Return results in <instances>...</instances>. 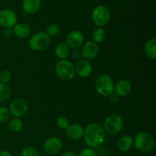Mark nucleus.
I'll return each instance as SVG.
<instances>
[{
  "label": "nucleus",
  "instance_id": "5701e85b",
  "mask_svg": "<svg viewBox=\"0 0 156 156\" xmlns=\"http://www.w3.org/2000/svg\"><path fill=\"white\" fill-rule=\"evenodd\" d=\"M9 128L12 132H20L23 128V122L20 118H15L10 120L9 123Z\"/></svg>",
  "mask_w": 156,
  "mask_h": 156
},
{
  "label": "nucleus",
  "instance_id": "39448f33",
  "mask_svg": "<svg viewBox=\"0 0 156 156\" xmlns=\"http://www.w3.org/2000/svg\"><path fill=\"white\" fill-rule=\"evenodd\" d=\"M123 120L120 115L117 114H111L105 119L103 128L106 134L115 136L122 130L123 127Z\"/></svg>",
  "mask_w": 156,
  "mask_h": 156
},
{
  "label": "nucleus",
  "instance_id": "cd10ccee",
  "mask_svg": "<svg viewBox=\"0 0 156 156\" xmlns=\"http://www.w3.org/2000/svg\"><path fill=\"white\" fill-rule=\"evenodd\" d=\"M12 79V74L9 70H2L0 73V82L3 84H7Z\"/></svg>",
  "mask_w": 156,
  "mask_h": 156
},
{
  "label": "nucleus",
  "instance_id": "f8f14e48",
  "mask_svg": "<svg viewBox=\"0 0 156 156\" xmlns=\"http://www.w3.org/2000/svg\"><path fill=\"white\" fill-rule=\"evenodd\" d=\"M81 53L83 59L88 61L95 59L99 53L98 44H95L92 41H88L83 44Z\"/></svg>",
  "mask_w": 156,
  "mask_h": 156
},
{
  "label": "nucleus",
  "instance_id": "7c9ffc66",
  "mask_svg": "<svg viewBox=\"0 0 156 156\" xmlns=\"http://www.w3.org/2000/svg\"><path fill=\"white\" fill-rule=\"evenodd\" d=\"M2 34H3V35H4L5 37H6V38L12 37L14 35L13 29H12V28H5L4 30H3Z\"/></svg>",
  "mask_w": 156,
  "mask_h": 156
},
{
  "label": "nucleus",
  "instance_id": "4be33fe9",
  "mask_svg": "<svg viewBox=\"0 0 156 156\" xmlns=\"http://www.w3.org/2000/svg\"><path fill=\"white\" fill-rule=\"evenodd\" d=\"M11 89L6 84L0 82V103L8 101L11 98Z\"/></svg>",
  "mask_w": 156,
  "mask_h": 156
},
{
  "label": "nucleus",
  "instance_id": "7ed1b4c3",
  "mask_svg": "<svg viewBox=\"0 0 156 156\" xmlns=\"http://www.w3.org/2000/svg\"><path fill=\"white\" fill-rule=\"evenodd\" d=\"M94 88L99 94L104 97H108L114 93V81L108 75H100L96 79L94 82Z\"/></svg>",
  "mask_w": 156,
  "mask_h": 156
},
{
  "label": "nucleus",
  "instance_id": "473e14b6",
  "mask_svg": "<svg viewBox=\"0 0 156 156\" xmlns=\"http://www.w3.org/2000/svg\"><path fill=\"white\" fill-rule=\"evenodd\" d=\"M61 156H78L74 152H72V151H67V152H64Z\"/></svg>",
  "mask_w": 156,
  "mask_h": 156
},
{
  "label": "nucleus",
  "instance_id": "aec40b11",
  "mask_svg": "<svg viewBox=\"0 0 156 156\" xmlns=\"http://www.w3.org/2000/svg\"><path fill=\"white\" fill-rule=\"evenodd\" d=\"M145 53H146V56L149 58V59H155L156 58V39L155 38H151V39L148 40L146 41V44H145Z\"/></svg>",
  "mask_w": 156,
  "mask_h": 156
},
{
  "label": "nucleus",
  "instance_id": "a211bd4d",
  "mask_svg": "<svg viewBox=\"0 0 156 156\" xmlns=\"http://www.w3.org/2000/svg\"><path fill=\"white\" fill-rule=\"evenodd\" d=\"M133 146V138L130 136H124L121 137L117 142V148L123 152H128Z\"/></svg>",
  "mask_w": 156,
  "mask_h": 156
},
{
  "label": "nucleus",
  "instance_id": "bb28decb",
  "mask_svg": "<svg viewBox=\"0 0 156 156\" xmlns=\"http://www.w3.org/2000/svg\"><path fill=\"white\" fill-rule=\"evenodd\" d=\"M56 125L58 127L61 129H66L69 126V121L68 119L65 117H59L56 120Z\"/></svg>",
  "mask_w": 156,
  "mask_h": 156
},
{
  "label": "nucleus",
  "instance_id": "c756f323",
  "mask_svg": "<svg viewBox=\"0 0 156 156\" xmlns=\"http://www.w3.org/2000/svg\"><path fill=\"white\" fill-rule=\"evenodd\" d=\"M72 57L73 59L78 61L80 59H82V53L79 50H73V52L72 53Z\"/></svg>",
  "mask_w": 156,
  "mask_h": 156
},
{
  "label": "nucleus",
  "instance_id": "20e7f679",
  "mask_svg": "<svg viewBox=\"0 0 156 156\" xmlns=\"http://www.w3.org/2000/svg\"><path fill=\"white\" fill-rule=\"evenodd\" d=\"M56 74L59 79L64 81H70L76 76L74 64L68 59L59 61L55 66Z\"/></svg>",
  "mask_w": 156,
  "mask_h": 156
},
{
  "label": "nucleus",
  "instance_id": "2eb2a0df",
  "mask_svg": "<svg viewBox=\"0 0 156 156\" xmlns=\"http://www.w3.org/2000/svg\"><path fill=\"white\" fill-rule=\"evenodd\" d=\"M66 134L69 140L76 141V140H79L83 138L84 129L79 124H76V123L70 124L66 129Z\"/></svg>",
  "mask_w": 156,
  "mask_h": 156
},
{
  "label": "nucleus",
  "instance_id": "6ab92c4d",
  "mask_svg": "<svg viewBox=\"0 0 156 156\" xmlns=\"http://www.w3.org/2000/svg\"><path fill=\"white\" fill-rule=\"evenodd\" d=\"M70 50H71L66 43L61 42L56 46L55 53L59 59L62 60V59H67V58L69 56Z\"/></svg>",
  "mask_w": 156,
  "mask_h": 156
},
{
  "label": "nucleus",
  "instance_id": "c85d7f7f",
  "mask_svg": "<svg viewBox=\"0 0 156 156\" xmlns=\"http://www.w3.org/2000/svg\"><path fill=\"white\" fill-rule=\"evenodd\" d=\"M79 156H97V153H96V152L94 151V149L87 147L81 151Z\"/></svg>",
  "mask_w": 156,
  "mask_h": 156
},
{
  "label": "nucleus",
  "instance_id": "f03ea898",
  "mask_svg": "<svg viewBox=\"0 0 156 156\" xmlns=\"http://www.w3.org/2000/svg\"><path fill=\"white\" fill-rule=\"evenodd\" d=\"M133 145L136 149L143 153L150 152L153 149L155 142L152 136L148 132H140L133 138Z\"/></svg>",
  "mask_w": 156,
  "mask_h": 156
},
{
  "label": "nucleus",
  "instance_id": "dca6fc26",
  "mask_svg": "<svg viewBox=\"0 0 156 156\" xmlns=\"http://www.w3.org/2000/svg\"><path fill=\"white\" fill-rule=\"evenodd\" d=\"M14 35L17 37L24 38L28 37L31 34V27L26 23H18L14 26Z\"/></svg>",
  "mask_w": 156,
  "mask_h": 156
},
{
  "label": "nucleus",
  "instance_id": "423d86ee",
  "mask_svg": "<svg viewBox=\"0 0 156 156\" xmlns=\"http://www.w3.org/2000/svg\"><path fill=\"white\" fill-rule=\"evenodd\" d=\"M50 37L45 32H38L29 40L28 46L34 51H43L49 47Z\"/></svg>",
  "mask_w": 156,
  "mask_h": 156
},
{
  "label": "nucleus",
  "instance_id": "b1692460",
  "mask_svg": "<svg viewBox=\"0 0 156 156\" xmlns=\"http://www.w3.org/2000/svg\"><path fill=\"white\" fill-rule=\"evenodd\" d=\"M46 34L51 37H54L58 35V34L59 33V27L57 24H51L47 27L46 29Z\"/></svg>",
  "mask_w": 156,
  "mask_h": 156
},
{
  "label": "nucleus",
  "instance_id": "2f4dec72",
  "mask_svg": "<svg viewBox=\"0 0 156 156\" xmlns=\"http://www.w3.org/2000/svg\"><path fill=\"white\" fill-rule=\"evenodd\" d=\"M110 98H111V101L113 103H116V102L117 101V100H118L119 97L116 94H114V93H113L111 95H110Z\"/></svg>",
  "mask_w": 156,
  "mask_h": 156
},
{
  "label": "nucleus",
  "instance_id": "72a5a7b5",
  "mask_svg": "<svg viewBox=\"0 0 156 156\" xmlns=\"http://www.w3.org/2000/svg\"><path fill=\"white\" fill-rule=\"evenodd\" d=\"M0 156H12V154L8 151L3 150L0 152Z\"/></svg>",
  "mask_w": 156,
  "mask_h": 156
},
{
  "label": "nucleus",
  "instance_id": "a878e982",
  "mask_svg": "<svg viewBox=\"0 0 156 156\" xmlns=\"http://www.w3.org/2000/svg\"><path fill=\"white\" fill-rule=\"evenodd\" d=\"M21 156H41L36 148L33 146H27L21 152Z\"/></svg>",
  "mask_w": 156,
  "mask_h": 156
},
{
  "label": "nucleus",
  "instance_id": "4468645a",
  "mask_svg": "<svg viewBox=\"0 0 156 156\" xmlns=\"http://www.w3.org/2000/svg\"><path fill=\"white\" fill-rule=\"evenodd\" d=\"M132 89V85L127 79H120V81L114 84V94L118 97H124L130 92Z\"/></svg>",
  "mask_w": 156,
  "mask_h": 156
},
{
  "label": "nucleus",
  "instance_id": "f257e3e1",
  "mask_svg": "<svg viewBox=\"0 0 156 156\" xmlns=\"http://www.w3.org/2000/svg\"><path fill=\"white\" fill-rule=\"evenodd\" d=\"M106 133L103 126L97 123H90L84 129L83 139L85 144L91 149L100 146L104 143Z\"/></svg>",
  "mask_w": 156,
  "mask_h": 156
},
{
  "label": "nucleus",
  "instance_id": "f3484780",
  "mask_svg": "<svg viewBox=\"0 0 156 156\" xmlns=\"http://www.w3.org/2000/svg\"><path fill=\"white\" fill-rule=\"evenodd\" d=\"M22 8L27 15L36 13L41 8V0H23Z\"/></svg>",
  "mask_w": 156,
  "mask_h": 156
},
{
  "label": "nucleus",
  "instance_id": "9b49d317",
  "mask_svg": "<svg viewBox=\"0 0 156 156\" xmlns=\"http://www.w3.org/2000/svg\"><path fill=\"white\" fill-rule=\"evenodd\" d=\"M84 43V36L82 32L79 30H72L66 37V43L70 50H78Z\"/></svg>",
  "mask_w": 156,
  "mask_h": 156
},
{
  "label": "nucleus",
  "instance_id": "1a4fd4ad",
  "mask_svg": "<svg viewBox=\"0 0 156 156\" xmlns=\"http://www.w3.org/2000/svg\"><path fill=\"white\" fill-rule=\"evenodd\" d=\"M62 142L59 138L52 136L47 139L44 143V152L50 155H56L62 150Z\"/></svg>",
  "mask_w": 156,
  "mask_h": 156
},
{
  "label": "nucleus",
  "instance_id": "0eeeda50",
  "mask_svg": "<svg viewBox=\"0 0 156 156\" xmlns=\"http://www.w3.org/2000/svg\"><path fill=\"white\" fill-rule=\"evenodd\" d=\"M111 19V12L105 5H98L93 10L92 20L98 27L105 26Z\"/></svg>",
  "mask_w": 156,
  "mask_h": 156
},
{
  "label": "nucleus",
  "instance_id": "412c9836",
  "mask_svg": "<svg viewBox=\"0 0 156 156\" xmlns=\"http://www.w3.org/2000/svg\"><path fill=\"white\" fill-rule=\"evenodd\" d=\"M106 37L107 33L102 27H98L92 33V41L97 44L103 43L106 40Z\"/></svg>",
  "mask_w": 156,
  "mask_h": 156
},
{
  "label": "nucleus",
  "instance_id": "393cba45",
  "mask_svg": "<svg viewBox=\"0 0 156 156\" xmlns=\"http://www.w3.org/2000/svg\"><path fill=\"white\" fill-rule=\"evenodd\" d=\"M11 114L5 107H0V123H6L10 119Z\"/></svg>",
  "mask_w": 156,
  "mask_h": 156
},
{
  "label": "nucleus",
  "instance_id": "ddd939ff",
  "mask_svg": "<svg viewBox=\"0 0 156 156\" xmlns=\"http://www.w3.org/2000/svg\"><path fill=\"white\" fill-rule=\"evenodd\" d=\"M74 67L76 74L83 79L90 76L92 72V66H91V62L83 58L78 60L74 65Z\"/></svg>",
  "mask_w": 156,
  "mask_h": 156
},
{
  "label": "nucleus",
  "instance_id": "6e6552de",
  "mask_svg": "<svg viewBox=\"0 0 156 156\" xmlns=\"http://www.w3.org/2000/svg\"><path fill=\"white\" fill-rule=\"evenodd\" d=\"M9 112L11 115L15 118L23 117L28 111V105L27 101L22 98H16L9 105Z\"/></svg>",
  "mask_w": 156,
  "mask_h": 156
},
{
  "label": "nucleus",
  "instance_id": "9d476101",
  "mask_svg": "<svg viewBox=\"0 0 156 156\" xmlns=\"http://www.w3.org/2000/svg\"><path fill=\"white\" fill-rule=\"evenodd\" d=\"M18 18L14 11L11 9L0 10V25L5 28H12L17 24Z\"/></svg>",
  "mask_w": 156,
  "mask_h": 156
}]
</instances>
